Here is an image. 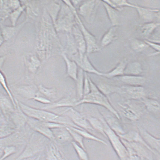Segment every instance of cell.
Masks as SVG:
<instances>
[{
	"label": "cell",
	"mask_w": 160,
	"mask_h": 160,
	"mask_svg": "<svg viewBox=\"0 0 160 160\" xmlns=\"http://www.w3.org/2000/svg\"><path fill=\"white\" fill-rule=\"evenodd\" d=\"M38 133L32 134L23 151L14 160H27L43 151L45 147V140L43 136Z\"/></svg>",
	"instance_id": "obj_3"
},
{
	"label": "cell",
	"mask_w": 160,
	"mask_h": 160,
	"mask_svg": "<svg viewBox=\"0 0 160 160\" xmlns=\"http://www.w3.org/2000/svg\"><path fill=\"white\" fill-rule=\"evenodd\" d=\"M25 8V5H23L16 10L13 11L11 13L10 17L12 26H15L18 19H19L20 16H21L22 13L24 11Z\"/></svg>",
	"instance_id": "obj_44"
},
{
	"label": "cell",
	"mask_w": 160,
	"mask_h": 160,
	"mask_svg": "<svg viewBox=\"0 0 160 160\" xmlns=\"http://www.w3.org/2000/svg\"><path fill=\"white\" fill-rule=\"evenodd\" d=\"M127 142L135 150L142 160H154L152 156V152L144 145L138 143Z\"/></svg>",
	"instance_id": "obj_21"
},
{
	"label": "cell",
	"mask_w": 160,
	"mask_h": 160,
	"mask_svg": "<svg viewBox=\"0 0 160 160\" xmlns=\"http://www.w3.org/2000/svg\"><path fill=\"white\" fill-rule=\"evenodd\" d=\"M15 90L20 96L28 100H33L39 92L38 87L34 85L19 86Z\"/></svg>",
	"instance_id": "obj_14"
},
{
	"label": "cell",
	"mask_w": 160,
	"mask_h": 160,
	"mask_svg": "<svg viewBox=\"0 0 160 160\" xmlns=\"http://www.w3.org/2000/svg\"><path fill=\"white\" fill-rule=\"evenodd\" d=\"M90 85L89 80V77L87 73H84V81L83 85V96L87 95L90 92Z\"/></svg>",
	"instance_id": "obj_48"
},
{
	"label": "cell",
	"mask_w": 160,
	"mask_h": 160,
	"mask_svg": "<svg viewBox=\"0 0 160 160\" xmlns=\"http://www.w3.org/2000/svg\"><path fill=\"white\" fill-rule=\"evenodd\" d=\"M118 26H112L104 34L101 40V45L102 47L109 45L117 39V33Z\"/></svg>",
	"instance_id": "obj_31"
},
{
	"label": "cell",
	"mask_w": 160,
	"mask_h": 160,
	"mask_svg": "<svg viewBox=\"0 0 160 160\" xmlns=\"http://www.w3.org/2000/svg\"><path fill=\"white\" fill-rule=\"evenodd\" d=\"M102 2L112 26H118L119 19V11L110 6L104 1H102Z\"/></svg>",
	"instance_id": "obj_29"
},
{
	"label": "cell",
	"mask_w": 160,
	"mask_h": 160,
	"mask_svg": "<svg viewBox=\"0 0 160 160\" xmlns=\"http://www.w3.org/2000/svg\"><path fill=\"white\" fill-rule=\"evenodd\" d=\"M99 118L104 126V131L107 138L109 140L112 147L120 160H129L128 152L126 146L118 135L112 130L107 124L103 117Z\"/></svg>",
	"instance_id": "obj_4"
},
{
	"label": "cell",
	"mask_w": 160,
	"mask_h": 160,
	"mask_svg": "<svg viewBox=\"0 0 160 160\" xmlns=\"http://www.w3.org/2000/svg\"><path fill=\"white\" fill-rule=\"evenodd\" d=\"M77 102L76 98L67 97L56 102H51V104H48L47 106H44L39 109L47 110L61 107H72L74 106L75 103Z\"/></svg>",
	"instance_id": "obj_18"
},
{
	"label": "cell",
	"mask_w": 160,
	"mask_h": 160,
	"mask_svg": "<svg viewBox=\"0 0 160 160\" xmlns=\"http://www.w3.org/2000/svg\"><path fill=\"white\" fill-rule=\"evenodd\" d=\"M144 41L148 47H151L158 52H159L160 48L159 43H156V42L150 41L148 40H144Z\"/></svg>",
	"instance_id": "obj_50"
},
{
	"label": "cell",
	"mask_w": 160,
	"mask_h": 160,
	"mask_svg": "<svg viewBox=\"0 0 160 160\" xmlns=\"http://www.w3.org/2000/svg\"><path fill=\"white\" fill-rule=\"evenodd\" d=\"M118 8H120V7H132L136 9H138L140 8L141 7L137 6L135 5L131 4L128 2L127 1H119V0H112L111 1Z\"/></svg>",
	"instance_id": "obj_47"
},
{
	"label": "cell",
	"mask_w": 160,
	"mask_h": 160,
	"mask_svg": "<svg viewBox=\"0 0 160 160\" xmlns=\"http://www.w3.org/2000/svg\"><path fill=\"white\" fill-rule=\"evenodd\" d=\"M38 91L48 99H52L56 98L57 95V90L55 88H46L42 85L38 86Z\"/></svg>",
	"instance_id": "obj_41"
},
{
	"label": "cell",
	"mask_w": 160,
	"mask_h": 160,
	"mask_svg": "<svg viewBox=\"0 0 160 160\" xmlns=\"http://www.w3.org/2000/svg\"><path fill=\"white\" fill-rule=\"evenodd\" d=\"M18 104L22 111L28 117L36 120L44 122H50L58 123L65 125L66 126H70L79 128L69 118L62 116L52 112L31 107L21 102L18 101Z\"/></svg>",
	"instance_id": "obj_1"
},
{
	"label": "cell",
	"mask_w": 160,
	"mask_h": 160,
	"mask_svg": "<svg viewBox=\"0 0 160 160\" xmlns=\"http://www.w3.org/2000/svg\"><path fill=\"white\" fill-rule=\"evenodd\" d=\"M141 100L145 108L148 111L154 113H159L160 104L158 101L145 96Z\"/></svg>",
	"instance_id": "obj_32"
},
{
	"label": "cell",
	"mask_w": 160,
	"mask_h": 160,
	"mask_svg": "<svg viewBox=\"0 0 160 160\" xmlns=\"http://www.w3.org/2000/svg\"><path fill=\"white\" fill-rule=\"evenodd\" d=\"M159 25V23L154 22L146 23L140 27L141 34L143 36H149Z\"/></svg>",
	"instance_id": "obj_38"
},
{
	"label": "cell",
	"mask_w": 160,
	"mask_h": 160,
	"mask_svg": "<svg viewBox=\"0 0 160 160\" xmlns=\"http://www.w3.org/2000/svg\"><path fill=\"white\" fill-rule=\"evenodd\" d=\"M139 133L145 142L152 150L159 154L160 152V139L152 136L141 127H138Z\"/></svg>",
	"instance_id": "obj_13"
},
{
	"label": "cell",
	"mask_w": 160,
	"mask_h": 160,
	"mask_svg": "<svg viewBox=\"0 0 160 160\" xmlns=\"http://www.w3.org/2000/svg\"><path fill=\"white\" fill-rule=\"evenodd\" d=\"M100 2V1H98L84 2L79 8V14L82 16L88 23H92Z\"/></svg>",
	"instance_id": "obj_8"
},
{
	"label": "cell",
	"mask_w": 160,
	"mask_h": 160,
	"mask_svg": "<svg viewBox=\"0 0 160 160\" xmlns=\"http://www.w3.org/2000/svg\"><path fill=\"white\" fill-rule=\"evenodd\" d=\"M18 145L17 139L14 133L6 137L0 138V157L2 155L3 149L9 146H16Z\"/></svg>",
	"instance_id": "obj_36"
},
{
	"label": "cell",
	"mask_w": 160,
	"mask_h": 160,
	"mask_svg": "<svg viewBox=\"0 0 160 160\" xmlns=\"http://www.w3.org/2000/svg\"><path fill=\"white\" fill-rule=\"evenodd\" d=\"M17 148L15 146H9L6 147L3 150L2 155L0 157V160H4L10 156L16 153Z\"/></svg>",
	"instance_id": "obj_46"
},
{
	"label": "cell",
	"mask_w": 160,
	"mask_h": 160,
	"mask_svg": "<svg viewBox=\"0 0 160 160\" xmlns=\"http://www.w3.org/2000/svg\"><path fill=\"white\" fill-rule=\"evenodd\" d=\"M119 80L126 85L133 86H142L146 81L145 77L141 76L123 75L118 77Z\"/></svg>",
	"instance_id": "obj_24"
},
{
	"label": "cell",
	"mask_w": 160,
	"mask_h": 160,
	"mask_svg": "<svg viewBox=\"0 0 160 160\" xmlns=\"http://www.w3.org/2000/svg\"><path fill=\"white\" fill-rule=\"evenodd\" d=\"M67 126L68 127L70 128L71 129L76 132L77 133L80 134L81 135H82V137H83L84 139L85 138L97 142L102 143V144L106 145V146H107L108 145V143H107L106 142L93 135L92 134L89 133V132L87 131L84 129H81L75 128L70 126Z\"/></svg>",
	"instance_id": "obj_35"
},
{
	"label": "cell",
	"mask_w": 160,
	"mask_h": 160,
	"mask_svg": "<svg viewBox=\"0 0 160 160\" xmlns=\"http://www.w3.org/2000/svg\"><path fill=\"white\" fill-rule=\"evenodd\" d=\"M9 7H11L13 11L19 8L21 6L20 1H9Z\"/></svg>",
	"instance_id": "obj_51"
},
{
	"label": "cell",
	"mask_w": 160,
	"mask_h": 160,
	"mask_svg": "<svg viewBox=\"0 0 160 160\" xmlns=\"http://www.w3.org/2000/svg\"><path fill=\"white\" fill-rule=\"evenodd\" d=\"M101 115L103 117L104 120L109 127L118 135H122L126 133L119 122L118 119L116 117L106 114L105 113H101Z\"/></svg>",
	"instance_id": "obj_20"
},
{
	"label": "cell",
	"mask_w": 160,
	"mask_h": 160,
	"mask_svg": "<svg viewBox=\"0 0 160 160\" xmlns=\"http://www.w3.org/2000/svg\"><path fill=\"white\" fill-rule=\"evenodd\" d=\"M99 90L106 96L115 93H118L119 87L110 85L101 82L97 85Z\"/></svg>",
	"instance_id": "obj_37"
},
{
	"label": "cell",
	"mask_w": 160,
	"mask_h": 160,
	"mask_svg": "<svg viewBox=\"0 0 160 160\" xmlns=\"http://www.w3.org/2000/svg\"><path fill=\"white\" fill-rule=\"evenodd\" d=\"M72 30L77 49L79 53V59L75 60L77 62L81 60L86 53V45L81 31L78 25L73 26Z\"/></svg>",
	"instance_id": "obj_12"
},
{
	"label": "cell",
	"mask_w": 160,
	"mask_h": 160,
	"mask_svg": "<svg viewBox=\"0 0 160 160\" xmlns=\"http://www.w3.org/2000/svg\"><path fill=\"white\" fill-rule=\"evenodd\" d=\"M41 154H39L37 156L36 159H34V160H40V159H41Z\"/></svg>",
	"instance_id": "obj_53"
},
{
	"label": "cell",
	"mask_w": 160,
	"mask_h": 160,
	"mask_svg": "<svg viewBox=\"0 0 160 160\" xmlns=\"http://www.w3.org/2000/svg\"><path fill=\"white\" fill-rule=\"evenodd\" d=\"M33 100L36 101V102L45 105L49 104L52 102L50 100H49V99H48L47 98H45V97L42 96H40L38 95L33 99Z\"/></svg>",
	"instance_id": "obj_49"
},
{
	"label": "cell",
	"mask_w": 160,
	"mask_h": 160,
	"mask_svg": "<svg viewBox=\"0 0 160 160\" xmlns=\"http://www.w3.org/2000/svg\"><path fill=\"white\" fill-rule=\"evenodd\" d=\"M46 160H67L62 152L56 144L51 143L47 148Z\"/></svg>",
	"instance_id": "obj_23"
},
{
	"label": "cell",
	"mask_w": 160,
	"mask_h": 160,
	"mask_svg": "<svg viewBox=\"0 0 160 160\" xmlns=\"http://www.w3.org/2000/svg\"><path fill=\"white\" fill-rule=\"evenodd\" d=\"M84 72L80 68L78 69L77 80L76 81V96L77 102L82 99L83 96V90Z\"/></svg>",
	"instance_id": "obj_30"
},
{
	"label": "cell",
	"mask_w": 160,
	"mask_h": 160,
	"mask_svg": "<svg viewBox=\"0 0 160 160\" xmlns=\"http://www.w3.org/2000/svg\"><path fill=\"white\" fill-rule=\"evenodd\" d=\"M118 135L120 137V138L128 142L138 143L144 145L148 149L151 151L152 153L155 154V155H158V154L159 155V154L157 152L152 150L146 144L142 137H141L140 135L139 132H136L135 131H131L128 132V133H125L122 135Z\"/></svg>",
	"instance_id": "obj_15"
},
{
	"label": "cell",
	"mask_w": 160,
	"mask_h": 160,
	"mask_svg": "<svg viewBox=\"0 0 160 160\" xmlns=\"http://www.w3.org/2000/svg\"><path fill=\"white\" fill-rule=\"evenodd\" d=\"M4 42V40L3 39L2 35L1 34V32H0V47H1L2 45V44L3 42Z\"/></svg>",
	"instance_id": "obj_52"
},
{
	"label": "cell",
	"mask_w": 160,
	"mask_h": 160,
	"mask_svg": "<svg viewBox=\"0 0 160 160\" xmlns=\"http://www.w3.org/2000/svg\"><path fill=\"white\" fill-rule=\"evenodd\" d=\"M89 80L91 90L90 92L88 95H84L82 99L75 103L74 106L85 103L102 106L112 113L118 120H120V116L110 104L107 97L99 90L96 85L94 83L89 77Z\"/></svg>",
	"instance_id": "obj_2"
},
{
	"label": "cell",
	"mask_w": 160,
	"mask_h": 160,
	"mask_svg": "<svg viewBox=\"0 0 160 160\" xmlns=\"http://www.w3.org/2000/svg\"><path fill=\"white\" fill-rule=\"evenodd\" d=\"M121 139L128 150L129 160H142L137 152L130 146L126 141L122 139Z\"/></svg>",
	"instance_id": "obj_45"
},
{
	"label": "cell",
	"mask_w": 160,
	"mask_h": 160,
	"mask_svg": "<svg viewBox=\"0 0 160 160\" xmlns=\"http://www.w3.org/2000/svg\"><path fill=\"white\" fill-rule=\"evenodd\" d=\"M24 23L17 26H6L1 25V32L4 41H7L15 37L22 27Z\"/></svg>",
	"instance_id": "obj_26"
},
{
	"label": "cell",
	"mask_w": 160,
	"mask_h": 160,
	"mask_svg": "<svg viewBox=\"0 0 160 160\" xmlns=\"http://www.w3.org/2000/svg\"><path fill=\"white\" fill-rule=\"evenodd\" d=\"M130 42L132 48L137 52H142L149 47L144 40L132 38Z\"/></svg>",
	"instance_id": "obj_40"
},
{
	"label": "cell",
	"mask_w": 160,
	"mask_h": 160,
	"mask_svg": "<svg viewBox=\"0 0 160 160\" xmlns=\"http://www.w3.org/2000/svg\"><path fill=\"white\" fill-rule=\"evenodd\" d=\"M72 12L75 16L78 26L80 28L85 40L86 45V53H91L97 52L100 50V48L97 45L96 40L94 36L87 30L82 23L77 13L75 7L71 3L68 4Z\"/></svg>",
	"instance_id": "obj_6"
},
{
	"label": "cell",
	"mask_w": 160,
	"mask_h": 160,
	"mask_svg": "<svg viewBox=\"0 0 160 160\" xmlns=\"http://www.w3.org/2000/svg\"><path fill=\"white\" fill-rule=\"evenodd\" d=\"M25 63L28 69L33 73H36L41 65L39 59L33 54H29L27 56L25 59Z\"/></svg>",
	"instance_id": "obj_34"
},
{
	"label": "cell",
	"mask_w": 160,
	"mask_h": 160,
	"mask_svg": "<svg viewBox=\"0 0 160 160\" xmlns=\"http://www.w3.org/2000/svg\"><path fill=\"white\" fill-rule=\"evenodd\" d=\"M121 112L127 119L132 121L139 120L145 110L142 103L137 100L128 99L124 102L118 103Z\"/></svg>",
	"instance_id": "obj_5"
},
{
	"label": "cell",
	"mask_w": 160,
	"mask_h": 160,
	"mask_svg": "<svg viewBox=\"0 0 160 160\" xmlns=\"http://www.w3.org/2000/svg\"><path fill=\"white\" fill-rule=\"evenodd\" d=\"M16 130L13 124L10 120L3 115L0 116V138L8 137Z\"/></svg>",
	"instance_id": "obj_19"
},
{
	"label": "cell",
	"mask_w": 160,
	"mask_h": 160,
	"mask_svg": "<svg viewBox=\"0 0 160 160\" xmlns=\"http://www.w3.org/2000/svg\"><path fill=\"white\" fill-rule=\"evenodd\" d=\"M66 128L72 137V138L73 141L80 145L84 149L86 150L84 143V138L83 137L82 135H81L80 134L77 133V132L71 129L68 127L66 126Z\"/></svg>",
	"instance_id": "obj_43"
},
{
	"label": "cell",
	"mask_w": 160,
	"mask_h": 160,
	"mask_svg": "<svg viewBox=\"0 0 160 160\" xmlns=\"http://www.w3.org/2000/svg\"><path fill=\"white\" fill-rule=\"evenodd\" d=\"M118 94L129 100H141L145 96L144 89L142 86H122L119 87Z\"/></svg>",
	"instance_id": "obj_9"
},
{
	"label": "cell",
	"mask_w": 160,
	"mask_h": 160,
	"mask_svg": "<svg viewBox=\"0 0 160 160\" xmlns=\"http://www.w3.org/2000/svg\"><path fill=\"white\" fill-rule=\"evenodd\" d=\"M54 135L55 142L64 144L73 141L70 134L65 127L53 129L51 130Z\"/></svg>",
	"instance_id": "obj_17"
},
{
	"label": "cell",
	"mask_w": 160,
	"mask_h": 160,
	"mask_svg": "<svg viewBox=\"0 0 160 160\" xmlns=\"http://www.w3.org/2000/svg\"><path fill=\"white\" fill-rule=\"evenodd\" d=\"M0 108L3 116L9 119L10 115L15 108L8 95H6L0 91Z\"/></svg>",
	"instance_id": "obj_16"
},
{
	"label": "cell",
	"mask_w": 160,
	"mask_h": 160,
	"mask_svg": "<svg viewBox=\"0 0 160 160\" xmlns=\"http://www.w3.org/2000/svg\"><path fill=\"white\" fill-rule=\"evenodd\" d=\"M62 56L67 65L68 76L76 81L78 70V65L75 61L69 59L65 53H62Z\"/></svg>",
	"instance_id": "obj_25"
},
{
	"label": "cell",
	"mask_w": 160,
	"mask_h": 160,
	"mask_svg": "<svg viewBox=\"0 0 160 160\" xmlns=\"http://www.w3.org/2000/svg\"><path fill=\"white\" fill-rule=\"evenodd\" d=\"M77 64L82 70L86 73H92L100 76H103V75L104 73L97 70L92 65L86 54L84 55L81 60L77 62Z\"/></svg>",
	"instance_id": "obj_27"
},
{
	"label": "cell",
	"mask_w": 160,
	"mask_h": 160,
	"mask_svg": "<svg viewBox=\"0 0 160 160\" xmlns=\"http://www.w3.org/2000/svg\"><path fill=\"white\" fill-rule=\"evenodd\" d=\"M127 65L126 59H123L119 62L114 69L109 72L103 73V76L108 78H111L114 77H119L124 75V71Z\"/></svg>",
	"instance_id": "obj_28"
},
{
	"label": "cell",
	"mask_w": 160,
	"mask_h": 160,
	"mask_svg": "<svg viewBox=\"0 0 160 160\" xmlns=\"http://www.w3.org/2000/svg\"><path fill=\"white\" fill-rule=\"evenodd\" d=\"M71 144H72L73 148H74L80 160H89V156L86 152V150L84 149L74 141L72 142Z\"/></svg>",
	"instance_id": "obj_42"
},
{
	"label": "cell",
	"mask_w": 160,
	"mask_h": 160,
	"mask_svg": "<svg viewBox=\"0 0 160 160\" xmlns=\"http://www.w3.org/2000/svg\"><path fill=\"white\" fill-rule=\"evenodd\" d=\"M17 107L11 114L9 119L13 124L16 130L23 129L27 124L28 117L22 111L18 104V101L16 99Z\"/></svg>",
	"instance_id": "obj_11"
},
{
	"label": "cell",
	"mask_w": 160,
	"mask_h": 160,
	"mask_svg": "<svg viewBox=\"0 0 160 160\" xmlns=\"http://www.w3.org/2000/svg\"><path fill=\"white\" fill-rule=\"evenodd\" d=\"M142 71V67L139 62H133L127 64L124 70V75L139 76Z\"/></svg>",
	"instance_id": "obj_33"
},
{
	"label": "cell",
	"mask_w": 160,
	"mask_h": 160,
	"mask_svg": "<svg viewBox=\"0 0 160 160\" xmlns=\"http://www.w3.org/2000/svg\"><path fill=\"white\" fill-rule=\"evenodd\" d=\"M27 124L36 133L55 142L54 137L52 131L46 126L45 122L28 117Z\"/></svg>",
	"instance_id": "obj_10"
},
{
	"label": "cell",
	"mask_w": 160,
	"mask_h": 160,
	"mask_svg": "<svg viewBox=\"0 0 160 160\" xmlns=\"http://www.w3.org/2000/svg\"><path fill=\"white\" fill-rule=\"evenodd\" d=\"M87 119L94 130L97 131L104 137L107 138L104 131L103 125L100 119L93 117H88Z\"/></svg>",
	"instance_id": "obj_39"
},
{
	"label": "cell",
	"mask_w": 160,
	"mask_h": 160,
	"mask_svg": "<svg viewBox=\"0 0 160 160\" xmlns=\"http://www.w3.org/2000/svg\"></svg>",
	"instance_id": "obj_54"
},
{
	"label": "cell",
	"mask_w": 160,
	"mask_h": 160,
	"mask_svg": "<svg viewBox=\"0 0 160 160\" xmlns=\"http://www.w3.org/2000/svg\"><path fill=\"white\" fill-rule=\"evenodd\" d=\"M137 10L141 19L147 23L153 22L156 18H159V10L141 7Z\"/></svg>",
	"instance_id": "obj_22"
},
{
	"label": "cell",
	"mask_w": 160,
	"mask_h": 160,
	"mask_svg": "<svg viewBox=\"0 0 160 160\" xmlns=\"http://www.w3.org/2000/svg\"><path fill=\"white\" fill-rule=\"evenodd\" d=\"M62 115L67 116L73 124L87 131L94 130L87 118L72 107H69L62 112Z\"/></svg>",
	"instance_id": "obj_7"
}]
</instances>
